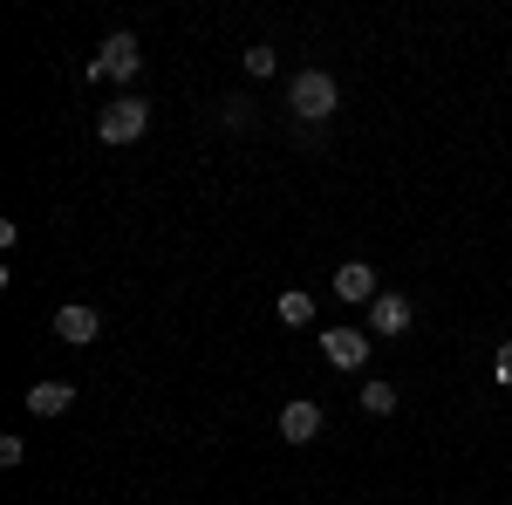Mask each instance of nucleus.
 <instances>
[{
  "label": "nucleus",
  "mask_w": 512,
  "mask_h": 505,
  "mask_svg": "<svg viewBox=\"0 0 512 505\" xmlns=\"http://www.w3.org/2000/svg\"><path fill=\"white\" fill-rule=\"evenodd\" d=\"M219 110H226V123H233V130H246V123H253V103H246V96H226Z\"/></svg>",
  "instance_id": "ddd939ff"
},
{
  "label": "nucleus",
  "mask_w": 512,
  "mask_h": 505,
  "mask_svg": "<svg viewBox=\"0 0 512 505\" xmlns=\"http://www.w3.org/2000/svg\"><path fill=\"white\" fill-rule=\"evenodd\" d=\"M55 335H62V342H76V349H89V342L103 335V314L82 308V301H69V308L55 314Z\"/></svg>",
  "instance_id": "423d86ee"
},
{
  "label": "nucleus",
  "mask_w": 512,
  "mask_h": 505,
  "mask_svg": "<svg viewBox=\"0 0 512 505\" xmlns=\"http://www.w3.org/2000/svg\"><path fill=\"white\" fill-rule=\"evenodd\" d=\"M321 349H328L335 369H362L369 362V335L362 328H321Z\"/></svg>",
  "instance_id": "20e7f679"
},
{
  "label": "nucleus",
  "mask_w": 512,
  "mask_h": 505,
  "mask_svg": "<svg viewBox=\"0 0 512 505\" xmlns=\"http://www.w3.org/2000/svg\"><path fill=\"white\" fill-rule=\"evenodd\" d=\"M492 376H499V383L512 389V342H506V349H499V355H492Z\"/></svg>",
  "instance_id": "4468645a"
},
{
  "label": "nucleus",
  "mask_w": 512,
  "mask_h": 505,
  "mask_svg": "<svg viewBox=\"0 0 512 505\" xmlns=\"http://www.w3.org/2000/svg\"><path fill=\"white\" fill-rule=\"evenodd\" d=\"M280 321H287V328H308V321H315V294H280Z\"/></svg>",
  "instance_id": "9d476101"
},
{
  "label": "nucleus",
  "mask_w": 512,
  "mask_h": 505,
  "mask_svg": "<svg viewBox=\"0 0 512 505\" xmlns=\"http://www.w3.org/2000/svg\"><path fill=\"white\" fill-rule=\"evenodd\" d=\"M274 69H280V55L267 48V41H253V48H246V76H253V82H267Z\"/></svg>",
  "instance_id": "9b49d317"
},
{
  "label": "nucleus",
  "mask_w": 512,
  "mask_h": 505,
  "mask_svg": "<svg viewBox=\"0 0 512 505\" xmlns=\"http://www.w3.org/2000/svg\"><path fill=\"white\" fill-rule=\"evenodd\" d=\"M137 69H144V48H137L130 28H117V35L96 48V62H89V76H110V82H137Z\"/></svg>",
  "instance_id": "7ed1b4c3"
},
{
  "label": "nucleus",
  "mask_w": 512,
  "mask_h": 505,
  "mask_svg": "<svg viewBox=\"0 0 512 505\" xmlns=\"http://www.w3.org/2000/svg\"><path fill=\"white\" fill-rule=\"evenodd\" d=\"M362 410H369V417H390V410H396V389L390 383H362Z\"/></svg>",
  "instance_id": "f8f14e48"
},
{
  "label": "nucleus",
  "mask_w": 512,
  "mask_h": 505,
  "mask_svg": "<svg viewBox=\"0 0 512 505\" xmlns=\"http://www.w3.org/2000/svg\"><path fill=\"white\" fill-rule=\"evenodd\" d=\"M69 403H76V383H35L28 389V410H35V417H62Z\"/></svg>",
  "instance_id": "1a4fd4ad"
},
{
  "label": "nucleus",
  "mask_w": 512,
  "mask_h": 505,
  "mask_svg": "<svg viewBox=\"0 0 512 505\" xmlns=\"http://www.w3.org/2000/svg\"><path fill=\"white\" fill-rule=\"evenodd\" d=\"M335 103H342V89H335L328 69H301L294 89H287V110H294L301 123H328V117H335Z\"/></svg>",
  "instance_id": "f257e3e1"
},
{
  "label": "nucleus",
  "mask_w": 512,
  "mask_h": 505,
  "mask_svg": "<svg viewBox=\"0 0 512 505\" xmlns=\"http://www.w3.org/2000/svg\"><path fill=\"white\" fill-rule=\"evenodd\" d=\"M144 130H151V103H144V96H117V103L96 117V137H103V144H137Z\"/></svg>",
  "instance_id": "f03ea898"
},
{
  "label": "nucleus",
  "mask_w": 512,
  "mask_h": 505,
  "mask_svg": "<svg viewBox=\"0 0 512 505\" xmlns=\"http://www.w3.org/2000/svg\"><path fill=\"white\" fill-rule=\"evenodd\" d=\"M335 294H342V301H355V308H369V301H376L383 287H376L369 260H342V267H335Z\"/></svg>",
  "instance_id": "39448f33"
},
{
  "label": "nucleus",
  "mask_w": 512,
  "mask_h": 505,
  "mask_svg": "<svg viewBox=\"0 0 512 505\" xmlns=\"http://www.w3.org/2000/svg\"><path fill=\"white\" fill-rule=\"evenodd\" d=\"M280 437H287V444H315L321 437V403H287V410H280Z\"/></svg>",
  "instance_id": "0eeeda50"
},
{
  "label": "nucleus",
  "mask_w": 512,
  "mask_h": 505,
  "mask_svg": "<svg viewBox=\"0 0 512 505\" xmlns=\"http://www.w3.org/2000/svg\"><path fill=\"white\" fill-rule=\"evenodd\" d=\"M369 328H376V335H403V328H410V301H403V294H376V301H369Z\"/></svg>",
  "instance_id": "6e6552de"
}]
</instances>
